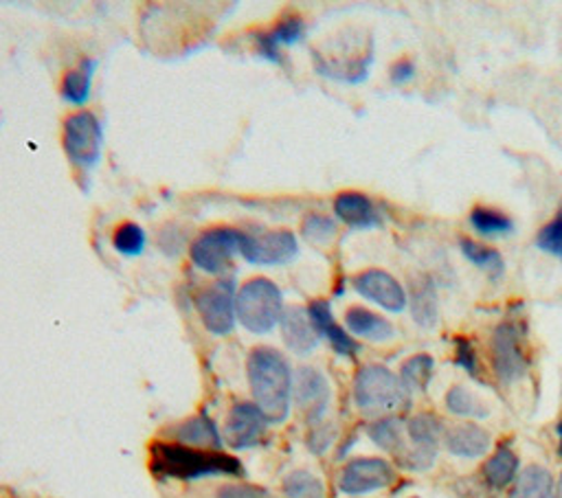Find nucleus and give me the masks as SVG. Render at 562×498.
Returning <instances> with one entry per match:
<instances>
[{
    "instance_id": "6e6552de",
    "label": "nucleus",
    "mask_w": 562,
    "mask_h": 498,
    "mask_svg": "<svg viewBox=\"0 0 562 498\" xmlns=\"http://www.w3.org/2000/svg\"><path fill=\"white\" fill-rule=\"evenodd\" d=\"M493 367L503 384H514L527 373L523 334L514 323H501L493 336Z\"/></svg>"
},
{
    "instance_id": "37998d69",
    "label": "nucleus",
    "mask_w": 562,
    "mask_h": 498,
    "mask_svg": "<svg viewBox=\"0 0 562 498\" xmlns=\"http://www.w3.org/2000/svg\"><path fill=\"white\" fill-rule=\"evenodd\" d=\"M560 259H562V257H560Z\"/></svg>"
},
{
    "instance_id": "f03ea898",
    "label": "nucleus",
    "mask_w": 562,
    "mask_h": 498,
    "mask_svg": "<svg viewBox=\"0 0 562 498\" xmlns=\"http://www.w3.org/2000/svg\"><path fill=\"white\" fill-rule=\"evenodd\" d=\"M150 470L161 478L178 481L244 474L242 463L222 450H199L176 442H154L150 446Z\"/></svg>"
},
{
    "instance_id": "58836bf2",
    "label": "nucleus",
    "mask_w": 562,
    "mask_h": 498,
    "mask_svg": "<svg viewBox=\"0 0 562 498\" xmlns=\"http://www.w3.org/2000/svg\"><path fill=\"white\" fill-rule=\"evenodd\" d=\"M389 75H392L394 84H407V81H411L416 77V64L411 60H400V62H396L392 66Z\"/></svg>"
},
{
    "instance_id": "a878e982",
    "label": "nucleus",
    "mask_w": 562,
    "mask_h": 498,
    "mask_svg": "<svg viewBox=\"0 0 562 498\" xmlns=\"http://www.w3.org/2000/svg\"><path fill=\"white\" fill-rule=\"evenodd\" d=\"M371 442L383 450L396 455L398 459L407 452L405 446V424L398 418H381L367 429Z\"/></svg>"
},
{
    "instance_id": "72a5a7b5",
    "label": "nucleus",
    "mask_w": 562,
    "mask_h": 498,
    "mask_svg": "<svg viewBox=\"0 0 562 498\" xmlns=\"http://www.w3.org/2000/svg\"><path fill=\"white\" fill-rule=\"evenodd\" d=\"M304 238L315 242V244H325L330 242L334 235H336V222L325 218V216H319V214H312L304 220V229H302Z\"/></svg>"
},
{
    "instance_id": "b1692460",
    "label": "nucleus",
    "mask_w": 562,
    "mask_h": 498,
    "mask_svg": "<svg viewBox=\"0 0 562 498\" xmlns=\"http://www.w3.org/2000/svg\"><path fill=\"white\" fill-rule=\"evenodd\" d=\"M98 64L92 60H84L77 68H71L64 79H62V97L68 104L81 106L88 102L90 97V86H92V75H95Z\"/></svg>"
},
{
    "instance_id": "473e14b6",
    "label": "nucleus",
    "mask_w": 562,
    "mask_h": 498,
    "mask_svg": "<svg viewBox=\"0 0 562 498\" xmlns=\"http://www.w3.org/2000/svg\"><path fill=\"white\" fill-rule=\"evenodd\" d=\"M471 225L482 235H501V233L512 231V220L508 216H503L501 212H495L488 207H475L471 212Z\"/></svg>"
},
{
    "instance_id": "0eeeda50",
    "label": "nucleus",
    "mask_w": 562,
    "mask_h": 498,
    "mask_svg": "<svg viewBox=\"0 0 562 498\" xmlns=\"http://www.w3.org/2000/svg\"><path fill=\"white\" fill-rule=\"evenodd\" d=\"M235 283L233 279H220L214 285L205 288L199 298L196 308L203 319V325L216 334V336H227L235 328Z\"/></svg>"
},
{
    "instance_id": "f704fd0d",
    "label": "nucleus",
    "mask_w": 562,
    "mask_h": 498,
    "mask_svg": "<svg viewBox=\"0 0 562 498\" xmlns=\"http://www.w3.org/2000/svg\"><path fill=\"white\" fill-rule=\"evenodd\" d=\"M455 362L465 369L468 373H471L473 378H480L482 375V369H480V358H477V352L473 347V343L459 336L455 339Z\"/></svg>"
},
{
    "instance_id": "1a4fd4ad",
    "label": "nucleus",
    "mask_w": 562,
    "mask_h": 498,
    "mask_svg": "<svg viewBox=\"0 0 562 498\" xmlns=\"http://www.w3.org/2000/svg\"><path fill=\"white\" fill-rule=\"evenodd\" d=\"M394 478H396V472L389 461L379 457H360V459H352L343 468L339 476V489L347 496H362L392 485Z\"/></svg>"
},
{
    "instance_id": "7c9ffc66",
    "label": "nucleus",
    "mask_w": 562,
    "mask_h": 498,
    "mask_svg": "<svg viewBox=\"0 0 562 498\" xmlns=\"http://www.w3.org/2000/svg\"><path fill=\"white\" fill-rule=\"evenodd\" d=\"M286 498H325V485L319 476L308 470H295L284 478L281 485Z\"/></svg>"
},
{
    "instance_id": "39448f33",
    "label": "nucleus",
    "mask_w": 562,
    "mask_h": 498,
    "mask_svg": "<svg viewBox=\"0 0 562 498\" xmlns=\"http://www.w3.org/2000/svg\"><path fill=\"white\" fill-rule=\"evenodd\" d=\"M244 231H235L229 227L209 229L192 244V261L203 272L225 274L233 261V255L244 253Z\"/></svg>"
},
{
    "instance_id": "4be33fe9",
    "label": "nucleus",
    "mask_w": 562,
    "mask_h": 498,
    "mask_svg": "<svg viewBox=\"0 0 562 498\" xmlns=\"http://www.w3.org/2000/svg\"><path fill=\"white\" fill-rule=\"evenodd\" d=\"M373 53L371 49L365 55H358L354 60H323L317 55V71L330 79L347 81V84H360L367 79L371 68Z\"/></svg>"
},
{
    "instance_id": "bb28decb",
    "label": "nucleus",
    "mask_w": 562,
    "mask_h": 498,
    "mask_svg": "<svg viewBox=\"0 0 562 498\" xmlns=\"http://www.w3.org/2000/svg\"><path fill=\"white\" fill-rule=\"evenodd\" d=\"M512 498H553V478L540 465H529L516 478Z\"/></svg>"
},
{
    "instance_id": "a19ab883",
    "label": "nucleus",
    "mask_w": 562,
    "mask_h": 498,
    "mask_svg": "<svg viewBox=\"0 0 562 498\" xmlns=\"http://www.w3.org/2000/svg\"><path fill=\"white\" fill-rule=\"evenodd\" d=\"M555 498H562V474H560V481H558V489H555Z\"/></svg>"
},
{
    "instance_id": "ea45409f",
    "label": "nucleus",
    "mask_w": 562,
    "mask_h": 498,
    "mask_svg": "<svg viewBox=\"0 0 562 498\" xmlns=\"http://www.w3.org/2000/svg\"><path fill=\"white\" fill-rule=\"evenodd\" d=\"M558 442H560V446H558V452H560V457H562V420L558 422Z\"/></svg>"
},
{
    "instance_id": "dca6fc26",
    "label": "nucleus",
    "mask_w": 562,
    "mask_h": 498,
    "mask_svg": "<svg viewBox=\"0 0 562 498\" xmlns=\"http://www.w3.org/2000/svg\"><path fill=\"white\" fill-rule=\"evenodd\" d=\"M308 315L319 332V336L328 339V343L332 345V349L339 354V356H356L360 352V345L352 339V334L341 328L334 317H332V310H330V304L328 302H312L308 306Z\"/></svg>"
},
{
    "instance_id": "7ed1b4c3",
    "label": "nucleus",
    "mask_w": 562,
    "mask_h": 498,
    "mask_svg": "<svg viewBox=\"0 0 562 498\" xmlns=\"http://www.w3.org/2000/svg\"><path fill=\"white\" fill-rule=\"evenodd\" d=\"M354 403L360 413L371 418H392L405 411L411 393L405 388L400 375L383 365H365L354 378Z\"/></svg>"
},
{
    "instance_id": "4468645a",
    "label": "nucleus",
    "mask_w": 562,
    "mask_h": 498,
    "mask_svg": "<svg viewBox=\"0 0 562 498\" xmlns=\"http://www.w3.org/2000/svg\"><path fill=\"white\" fill-rule=\"evenodd\" d=\"M306 36V23L302 16L297 14H289L281 18L270 31H261L255 36V49L257 53L272 62V64H281L284 58H281V47H293L297 42H302Z\"/></svg>"
},
{
    "instance_id": "aec40b11",
    "label": "nucleus",
    "mask_w": 562,
    "mask_h": 498,
    "mask_svg": "<svg viewBox=\"0 0 562 498\" xmlns=\"http://www.w3.org/2000/svg\"><path fill=\"white\" fill-rule=\"evenodd\" d=\"M345 328L352 334H356L365 341H373V343L389 341L396 334L394 325L385 317L371 312V310H365V308H349L345 315Z\"/></svg>"
},
{
    "instance_id": "5701e85b",
    "label": "nucleus",
    "mask_w": 562,
    "mask_h": 498,
    "mask_svg": "<svg viewBox=\"0 0 562 498\" xmlns=\"http://www.w3.org/2000/svg\"><path fill=\"white\" fill-rule=\"evenodd\" d=\"M407 433L411 439V448L431 457H437L439 439L444 437L442 422L431 413H420L407 422Z\"/></svg>"
},
{
    "instance_id": "ddd939ff",
    "label": "nucleus",
    "mask_w": 562,
    "mask_h": 498,
    "mask_svg": "<svg viewBox=\"0 0 562 498\" xmlns=\"http://www.w3.org/2000/svg\"><path fill=\"white\" fill-rule=\"evenodd\" d=\"M330 397H332V391H330L328 378L312 367H302L295 384V400L302 413L306 416L308 424L312 426L321 424L330 407Z\"/></svg>"
},
{
    "instance_id": "423d86ee",
    "label": "nucleus",
    "mask_w": 562,
    "mask_h": 498,
    "mask_svg": "<svg viewBox=\"0 0 562 498\" xmlns=\"http://www.w3.org/2000/svg\"><path fill=\"white\" fill-rule=\"evenodd\" d=\"M64 152L84 169L95 167L102 156V126L92 113H75L64 122Z\"/></svg>"
},
{
    "instance_id": "e433bc0d",
    "label": "nucleus",
    "mask_w": 562,
    "mask_h": 498,
    "mask_svg": "<svg viewBox=\"0 0 562 498\" xmlns=\"http://www.w3.org/2000/svg\"><path fill=\"white\" fill-rule=\"evenodd\" d=\"M334 437H336V429L332 424H317V426H312L308 446L315 455H323L334 444Z\"/></svg>"
},
{
    "instance_id": "6ab92c4d",
    "label": "nucleus",
    "mask_w": 562,
    "mask_h": 498,
    "mask_svg": "<svg viewBox=\"0 0 562 498\" xmlns=\"http://www.w3.org/2000/svg\"><path fill=\"white\" fill-rule=\"evenodd\" d=\"M334 214L341 222L349 227H360V229L376 227L381 222L376 205H373L365 193H358V191L339 193L334 201Z\"/></svg>"
},
{
    "instance_id": "9b49d317",
    "label": "nucleus",
    "mask_w": 562,
    "mask_h": 498,
    "mask_svg": "<svg viewBox=\"0 0 562 498\" xmlns=\"http://www.w3.org/2000/svg\"><path fill=\"white\" fill-rule=\"evenodd\" d=\"M268 424V418L255 405L240 403L229 411L225 422V442L235 450L253 448L266 435Z\"/></svg>"
},
{
    "instance_id": "f8f14e48",
    "label": "nucleus",
    "mask_w": 562,
    "mask_h": 498,
    "mask_svg": "<svg viewBox=\"0 0 562 498\" xmlns=\"http://www.w3.org/2000/svg\"><path fill=\"white\" fill-rule=\"evenodd\" d=\"M297 253H299V242L291 231H270L257 238L246 233L242 257L253 264L277 266L295 259Z\"/></svg>"
},
{
    "instance_id": "2f4dec72",
    "label": "nucleus",
    "mask_w": 562,
    "mask_h": 498,
    "mask_svg": "<svg viewBox=\"0 0 562 498\" xmlns=\"http://www.w3.org/2000/svg\"><path fill=\"white\" fill-rule=\"evenodd\" d=\"M148 235L145 231L135 225V222H124L115 235H113V246L124 255V257H139L145 251Z\"/></svg>"
},
{
    "instance_id": "79ce46f5",
    "label": "nucleus",
    "mask_w": 562,
    "mask_h": 498,
    "mask_svg": "<svg viewBox=\"0 0 562 498\" xmlns=\"http://www.w3.org/2000/svg\"><path fill=\"white\" fill-rule=\"evenodd\" d=\"M558 218H560V220H562V207H560V214H558Z\"/></svg>"
},
{
    "instance_id": "20e7f679",
    "label": "nucleus",
    "mask_w": 562,
    "mask_h": 498,
    "mask_svg": "<svg viewBox=\"0 0 562 498\" xmlns=\"http://www.w3.org/2000/svg\"><path fill=\"white\" fill-rule=\"evenodd\" d=\"M284 315V296L266 277L248 279L235 296V317L253 334H268Z\"/></svg>"
},
{
    "instance_id": "f257e3e1",
    "label": "nucleus",
    "mask_w": 562,
    "mask_h": 498,
    "mask_svg": "<svg viewBox=\"0 0 562 498\" xmlns=\"http://www.w3.org/2000/svg\"><path fill=\"white\" fill-rule=\"evenodd\" d=\"M248 384L253 405L268 422H284L291 413L293 371L289 360L272 347H257L248 356Z\"/></svg>"
},
{
    "instance_id": "cd10ccee",
    "label": "nucleus",
    "mask_w": 562,
    "mask_h": 498,
    "mask_svg": "<svg viewBox=\"0 0 562 498\" xmlns=\"http://www.w3.org/2000/svg\"><path fill=\"white\" fill-rule=\"evenodd\" d=\"M459 246H461V253L468 261L475 264L482 270H486L495 279L503 277L506 261H503V257L497 248H490V246H486L482 242H475V240H461Z\"/></svg>"
},
{
    "instance_id": "412c9836",
    "label": "nucleus",
    "mask_w": 562,
    "mask_h": 498,
    "mask_svg": "<svg viewBox=\"0 0 562 498\" xmlns=\"http://www.w3.org/2000/svg\"><path fill=\"white\" fill-rule=\"evenodd\" d=\"M409 304H411L413 321L420 328L433 330L437 325L439 304H437V290H435V283L431 277H422L418 281H413Z\"/></svg>"
},
{
    "instance_id": "c756f323",
    "label": "nucleus",
    "mask_w": 562,
    "mask_h": 498,
    "mask_svg": "<svg viewBox=\"0 0 562 498\" xmlns=\"http://www.w3.org/2000/svg\"><path fill=\"white\" fill-rule=\"evenodd\" d=\"M446 409H448L452 416H459V418L484 420V418L490 416L488 407L480 400V397L473 395L465 386H459V384L452 386V388L446 393Z\"/></svg>"
},
{
    "instance_id": "2eb2a0df",
    "label": "nucleus",
    "mask_w": 562,
    "mask_h": 498,
    "mask_svg": "<svg viewBox=\"0 0 562 498\" xmlns=\"http://www.w3.org/2000/svg\"><path fill=\"white\" fill-rule=\"evenodd\" d=\"M281 336L295 354H310L319 345V332L304 308H286L281 315Z\"/></svg>"
},
{
    "instance_id": "a211bd4d",
    "label": "nucleus",
    "mask_w": 562,
    "mask_h": 498,
    "mask_svg": "<svg viewBox=\"0 0 562 498\" xmlns=\"http://www.w3.org/2000/svg\"><path fill=\"white\" fill-rule=\"evenodd\" d=\"M444 444L455 457L480 459L490 450L493 439L488 431L477 424H457L444 433Z\"/></svg>"
},
{
    "instance_id": "c9c22d12",
    "label": "nucleus",
    "mask_w": 562,
    "mask_h": 498,
    "mask_svg": "<svg viewBox=\"0 0 562 498\" xmlns=\"http://www.w3.org/2000/svg\"><path fill=\"white\" fill-rule=\"evenodd\" d=\"M536 244L540 251L562 257V220L555 218L547 227H542L536 238Z\"/></svg>"
},
{
    "instance_id": "4c0bfd02",
    "label": "nucleus",
    "mask_w": 562,
    "mask_h": 498,
    "mask_svg": "<svg viewBox=\"0 0 562 498\" xmlns=\"http://www.w3.org/2000/svg\"><path fill=\"white\" fill-rule=\"evenodd\" d=\"M218 498H268V491L257 485L229 483L218 489Z\"/></svg>"
},
{
    "instance_id": "9d476101",
    "label": "nucleus",
    "mask_w": 562,
    "mask_h": 498,
    "mask_svg": "<svg viewBox=\"0 0 562 498\" xmlns=\"http://www.w3.org/2000/svg\"><path fill=\"white\" fill-rule=\"evenodd\" d=\"M354 290L387 312H403L409 304L403 283L385 270H365L356 274Z\"/></svg>"
},
{
    "instance_id": "393cba45",
    "label": "nucleus",
    "mask_w": 562,
    "mask_h": 498,
    "mask_svg": "<svg viewBox=\"0 0 562 498\" xmlns=\"http://www.w3.org/2000/svg\"><path fill=\"white\" fill-rule=\"evenodd\" d=\"M516 474H519V457L508 446H501L484 465L486 483L497 489H503L512 481H516Z\"/></svg>"
},
{
    "instance_id": "c85d7f7f",
    "label": "nucleus",
    "mask_w": 562,
    "mask_h": 498,
    "mask_svg": "<svg viewBox=\"0 0 562 498\" xmlns=\"http://www.w3.org/2000/svg\"><path fill=\"white\" fill-rule=\"evenodd\" d=\"M435 371V360L429 354H418L411 356L403 369H400V380L409 393H424L433 380Z\"/></svg>"
},
{
    "instance_id": "f3484780",
    "label": "nucleus",
    "mask_w": 562,
    "mask_h": 498,
    "mask_svg": "<svg viewBox=\"0 0 562 498\" xmlns=\"http://www.w3.org/2000/svg\"><path fill=\"white\" fill-rule=\"evenodd\" d=\"M171 437L176 439V444L199 448V450H222V442H225L216 422L205 413L178 424L171 431Z\"/></svg>"
}]
</instances>
